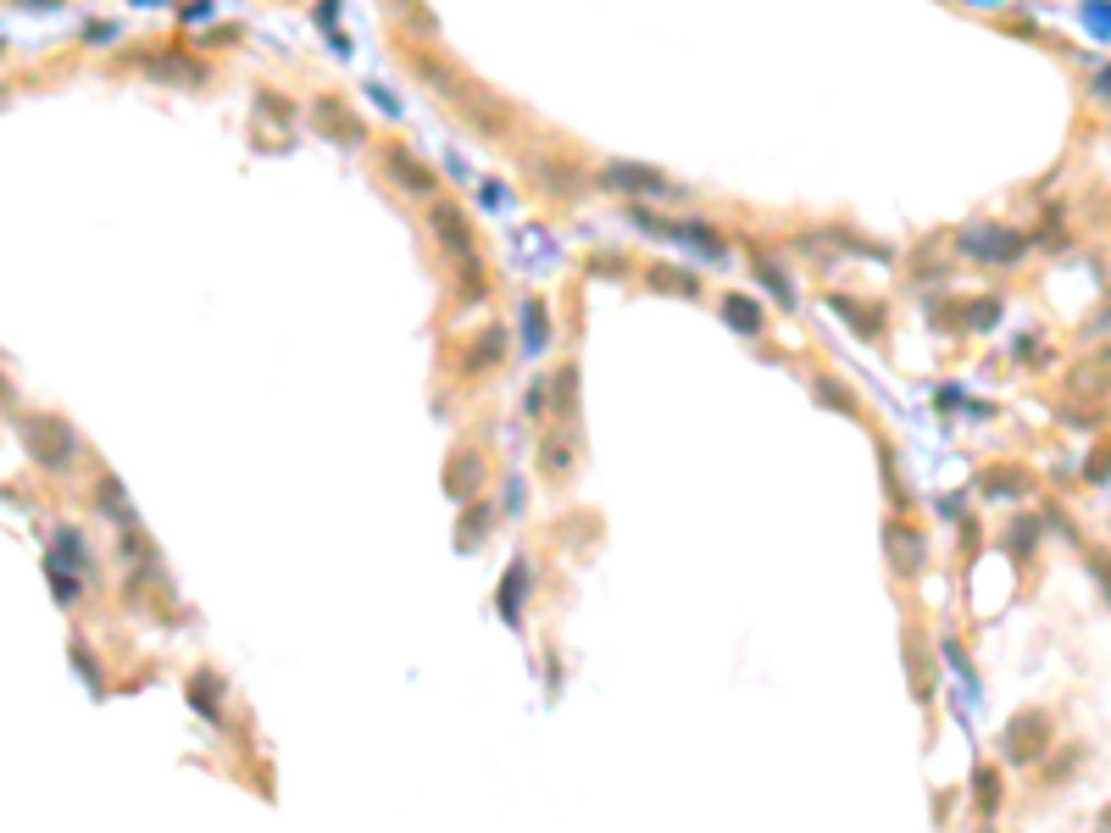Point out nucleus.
Masks as SVG:
<instances>
[{"label":"nucleus","instance_id":"f257e3e1","mask_svg":"<svg viewBox=\"0 0 1111 833\" xmlns=\"http://www.w3.org/2000/svg\"><path fill=\"white\" fill-rule=\"evenodd\" d=\"M411 72L429 83L434 95H445L473 128H484V134H500L506 128V106L500 101H489L478 83L462 72V67H451V61H440V56H429V50H411Z\"/></svg>","mask_w":1111,"mask_h":833},{"label":"nucleus","instance_id":"f03ea898","mask_svg":"<svg viewBox=\"0 0 1111 833\" xmlns=\"http://www.w3.org/2000/svg\"><path fill=\"white\" fill-rule=\"evenodd\" d=\"M18 434L29 445V456L45 467V472H67L78 461V434L67 429V416H50V411H23L18 416Z\"/></svg>","mask_w":1111,"mask_h":833},{"label":"nucleus","instance_id":"7ed1b4c3","mask_svg":"<svg viewBox=\"0 0 1111 833\" xmlns=\"http://www.w3.org/2000/svg\"><path fill=\"white\" fill-rule=\"evenodd\" d=\"M429 228H434V239H440V250L451 262H467V256H478V233H473V222H467V206L462 201H451V195H434L429 201Z\"/></svg>","mask_w":1111,"mask_h":833},{"label":"nucleus","instance_id":"20e7f679","mask_svg":"<svg viewBox=\"0 0 1111 833\" xmlns=\"http://www.w3.org/2000/svg\"><path fill=\"white\" fill-rule=\"evenodd\" d=\"M1045 750H1051V717L1045 711H1017L1011 728L1000 733V756L1011 767H1034Z\"/></svg>","mask_w":1111,"mask_h":833},{"label":"nucleus","instance_id":"39448f33","mask_svg":"<svg viewBox=\"0 0 1111 833\" xmlns=\"http://www.w3.org/2000/svg\"><path fill=\"white\" fill-rule=\"evenodd\" d=\"M378 161H384V179H389L400 195H411V201H434V195H440L429 161L411 156L406 145H378Z\"/></svg>","mask_w":1111,"mask_h":833},{"label":"nucleus","instance_id":"423d86ee","mask_svg":"<svg viewBox=\"0 0 1111 833\" xmlns=\"http://www.w3.org/2000/svg\"><path fill=\"white\" fill-rule=\"evenodd\" d=\"M601 184H606V190H628V195H661V201L678 195L667 173H656V167H639V161H612V167H601Z\"/></svg>","mask_w":1111,"mask_h":833},{"label":"nucleus","instance_id":"0eeeda50","mask_svg":"<svg viewBox=\"0 0 1111 833\" xmlns=\"http://www.w3.org/2000/svg\"><path fill=\"white\" fill-rule=\"evenodd\" d=\"M311 123H317V134H328V139H339V145H367V123H362L345 101H333V95H322V101L311 106Z\"/></svg>","mask_w":1111,"mask_h":833},{"label":"nucleus","instance_id":"6e6552de","mask_svg":"<svg viewBox=\"0 0 1111 833\" xmlns=\"http://www.w3.org/2000/svg\"><path fill=\"white\" fill-rule=\"evenodd\" d=\"M1022 239L1017 228H967L962 233V250L967 256H978V262H1011V256H1022Z\"/></svg>","mask_w":1111,"mask_h":833},{"label":"nucleus","instance_id":"1a4fd4ad","mask_svg":"<svg viewBox=\"0 0 1111 833\" xmlns=\"http://www.w3.org/2000/svg\"><path fill=\"white\" fill-rule=\"evenodd\" d=\"M500 356H506V328L489 322V328L473 333V345L462 351V378H489L500 367Z\"/></svg>","mask_w":1111,"mask_h":833},{"label":"nucleus","instance_id":"9d476101","mask_svg":"<svg viewBox=\"0 0 1111 833\" xmlns=\"http://www.w3.org/2000/svg\"><path fill=\"white\" fill-rule=\"evenodd\" d=\"M634 222L650 228V233H672V239H683V244H701L706 256H723V233L706 228V222H667V217H650V212H634Z\"/></svg>","mask_w":1111,"mask_h":833},{"label":"nucleus","instance_id":"9b49d317","mask_svg":"<svg viewBox=\"0 0 1111 833\" xmlns=\"http://www.w3.org/2000/svg\"><path fill=\"white\" fill-rule=\"evenodd\" d=\"M884 545H889V567H895L900 578H911V572L922 567V534H917V528H906L900 517H889V523H884Z\"/></svg>","mask_w":1111,"mask_h":833},{"label":"nucleus","instance_id":"f8f14e48","mask_svg":"<svg viewBox=\"0 0 1111 833\" xmlns=\"http://www.w3.org/2000/svg\"><path fill=\"white\" fill-rule=\"evenodd\" d=\"M145 72L161 78V83H206V67L184 50H161V56H145Z\"/></svg>","mask_w":1111,"mask_h":833},{"label":"nucleus","instance_id":"ddd939ff","mask_svg":"<svg viewBox=\"0 0 1111 833\" xmlns=\"http://www.w3.org/2000/svg\"><path fill=\"white\" fill-rule=\"evenodd\" d=\"M551 416L556 423H578V367L567 362V367H556V378H551Z\"/></svg>","mask_w":1111,"mask_h":833},{"label":"nucleus","instance_id":"4468645a","mask_svg":"<svg viewBox=\"0 0 1111 833\" xmlns=\"http://www.w3.org/2000/svg\"><path fill=\"white\" fill-rule=\"evenodd\" d=\"M523 601H529V561L518 556V561L506 567V578H500V617L518 623V617H523Z\"/></svg>","mask_w":1111,"mask_h":833},{"label":"nucleus","instance_id":"2eb2a0df","mask_svg":"<svg viewBox=\"0 0 1111 833\" xmlns=\"http://www.w3.org/2000/svg\"><path fill=\"white\" fill-rule=\"evenodd\" d=\"M828 306H834V311H839L850 328H857L862 340H878V333H884V311H878V306H862L857 295H834Z\"/></svg>","mask_w":1111,"mask_h":833},{"label":"nucleus","instance_id":"dca6fc26","mask_svg":"<svg viewBox=\"0 0 1111 833\" xmlns=\"http://www.w3.org/2000/svg\"><path fill=\"white\" fill-rule=\"evenodd\" d=\"M484 295H489V273H484V262H478V256L456 262V300H462V306H478Z\"/></svg>","mask_w":1111,"mask_h":833},{"label":"nucleus","instance_id":"f3484780","mask_svg":"<svg viewBox=\"0 0 1111 833\" xmlns=\"http://www.w3.org/2000/svg\"><path fill=\"white\" fill-rule=\"evenodd\" d=\"M540 472L556 483V478H567L572 472V440H556V434H545L540 440Z\"/></svg>","mask_w":1111,"mask_h":833},{"label":"nucleus","instance_id":"a211bd4d","mask_svg":"<svg viewBox=\"0 0 1111 833\" xmlns=\"http://www.w3.org/2000/svg\"><path fill=\"white\" fill-rule=\"evenodd\" d=\"M645 278H650V289H667V295H701V278L695 273H683V267H645Z\"/></svg>","mask_w":1111,"mask_h":833},{"label":"nucleus","instance_id":"6ab92c4d","mask_svg":"<svg viewBox=\"0 0 1111 833\" xmlns=\"http://www.w3.org/2000/svg\"><path fill=\"white\" fill-rule=\"evenodd\" d=\"M723 317L739 322V333H750V340L761 333V306H756L750 295H728V300H723Z\"/></svg>","mask_w":1111,"mask_h":833},{"label":"nucleus","instance_id":"aec40b11","mask_svg":"<svg viewBox=\"0 0 1111 833\" xmlns=\"http://www.w3.org/2000/svg\"><path fill=\"white\" fill-rule=\"evenodd\" d=\"M101 512H106L112 523L134 528V506H128V494H123V483H117V478H101Z\"/></svg>","mask_w":1111,"mask_h":833},{"label":"nucleus","instance_id":"412c9836","mask_svg":"<svg viewBox=\"0 0 1111 833\" xmlns=\"http://www.w3.org/2000/svg\"><path fill=\"white\" fill-rule=\"evenodd\" d=\"M973 795H978V811L995 817V811H1000V773H995V767H978V773H973Z\"/></svg>","mask_w":1111,"mask_h":833},{"label":"nucleus","instance_id":"4be33fe9","mask_svg":"<svg viewBox=\"0 0 1111 833\" xmlns=\"http://www.w3.org/2000/svg\"><path fill=\"white\" fill-rule=\"evenodd\" d=\"M756 278H761L767 289H773V295H779V306H790V300H795V289H790L784 267H773V262H767V256H761V250H756Z\"/></svg>","mask_w":1111,"mask_h":833},{"label":"nucleus","instance_id":"5701e85b","mask_svg":"<svg viewBox=\"0 0 1111 833\" xmlns=\"http://www.w3.org/2000/svg\"><path fill=\"white\" fill-rule=\"evenodd\" d=\"M1106 384H1111V356L1084 362V367H1078V378H1073V389H1078V395H1084V389H1095V395H1100Z\"/></svg>","mask_w":1111,"mask_h":833},{"label":"nucleus","instance_id":"b1692460","mask_svg":"<svg viewBox=\"0 0 1111 833\" xmlns=\"http://www.w3.org/2000/svg\"><path fill=\"white\" fill-rule=\"evenodd\" d=\"M523 340H529V351L545 345V300H529V306H523Z\"/></svg>","mask_w":1111,"mask_h":833},{"label":"nucleus","instance_id":"393cba45","mask_svg":"<svg viewBox=\"0 0 1111 833\" xmlns=\"http://www.w3.org/2000/svg\"><path fill=\"white\" fill-rule=\"evenodd\" d=\"M484 534H489V506H473V517H462V528H456V539L473 550V545H484Z\"/></svg>","mask_w":1111,"mask_h":833},{"label":"nucleus","instance_id":"a878e982","mask_svg":"<svg viewBox=\"0 0 1111 833\" xmlns=\"http://www.w3.org/2000/svg\"><path fill=\"white\" fill-rule=\"evenodd\" d=\"M56 556H67L72 567L83 561V539H78V528H56Z\"/></svg>","mask_w":1111,"mask_h":833},{"label":"nucleus","instance_id":"bb28decb","mask_svg":"<svg viewBox=\"0 0 1111 833\" xmlns=\"http://www.w3.org/2000/svg\"><path fill=\"white\" fill-rule=\"evenodd\" d=\"M817 395H823V400H828V406H839V411H844V416H857V400H850V395H844V389H839V384H834V378H823V384H817Z\"/></svg>","mask_w":1111,"mask_h":833},{"label":"nucleus","instance_id":"cd10ccee","mask_svg":"<svg viewBox=\"0 0 1111 833\" xmlns=\"http://www.w3.org/2000/svg\"><path fill=\"white\" fill-rule=\"evenodd\" d=\"M984 489H989V494H1000V489H1006V494H1017V489H1029V478H1022V472H989V478H984Z\"/></svg>","mask_w":1111,"mask_h":833},{"label":"nucleus","instance_id":"c85d7f7f","mask_svg":"<svg viewBox=\"0 0 1111 833\" xmlns=\"http://www.w3.org/2000/svg\"><path fill=\"white\" fill-rule=\"evenodd\" d=\"M400 7H406V23H411V28L434 34V12H429V7H417V0H400Z\"/></svg>","mask_w":1111,"mask_h":833},{"label":"nucleus","instance_id":"c756f323","mask_svg":"<svg viewBox=\"0 0 1111 833\" xmlns=\"http://www.w3.org/2000/svg\"><path fill=\"white\" fill-rule=\"evenodd\" d=\"M1106 472H1111V450H1100V456H1095V467H1089V478H1106Z\"/></svg>","mask_w":1111,"mask_h":833},{"label":"nucleus","instance_id":"7c9ffc66","mask_svg":"<svg viewBox=\"0 0 1111 833\" xmlns=\"http://www.w3.org/2000/svg\"><path fill=\"white\" fill-rule=\"evenodd\" d=\"M1095 83H1100V90H1106V95H1111V67H1106V72H1100V78H1095Z\"/></svg>","mask_w":1111,"mask_h":833}]
</instances>
